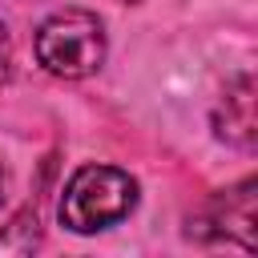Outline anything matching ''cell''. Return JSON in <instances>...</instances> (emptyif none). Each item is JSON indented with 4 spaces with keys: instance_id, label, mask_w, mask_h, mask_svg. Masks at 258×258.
<instances>
[{
    "instance_id": "cell-4",
    "label": "cell",
    "mask_w": 258,
    "mask_h": 258,
    "mask_svg": "<svg viewBox=\"0 0 258 258\" xmlns=\"http://www.w3.org/2000/svg\"><path fill=\"white\" fill-rule=\"evenodd\" d=\"M254 129H258V121H254V81L238 77L226 89L222 105H218V137L250 149L254 145Z\"/></svg>"
},
{
    "instance_id": "cell-6",
    "label": "cell",
    "mask_w": 258,
    "mask_h": 258,
    "mask_svg": "<svg viewBox=\"0 0 258 258\" xmlns=\"http://www.w3.org/2000/svg\"><path fill=\"white\" fill-rule=\"evenodd\" d=\"M8 73H12V40L0 24V81H8Z\"/></svg>"
},
{
    "instance_id": "cell-3",
    "label": "cell",
    "mask_w": 258,
    "mask_h": 258,
    "mask_svg": "<svg viewBox=\"0 0 258 258\" xmlns=\"http://www.w3.org/2000/svg\"><path fill=\"white\" fill-rule=\"evenodd\" d=\"M189 234L210 238V242H238L242 250H254L258 246L254 242V177L210 198L202 214L189 222Z\"/></svg>"
},
{
    "instance_id": "cell-5",
    "label": "cell",
    "mask_w": 258,
    "mask_h": 258,
    "mask_svg": "<svg viewBox=\"0 0 258 258\" xmlns=\"http://www.w3.org/2000/svg\"><path fill=\"white\" fill-rule=\"evenodd\" d=\"M40 246V218L36 210H20L0 230V254H32Z\"/></svg>"
},
{
    "instance_id": "cell-1",
    "label": "cell",
    "mask_w": 258,
    "mask_h": 258,
    "mask_svg": "<svg viewBox=\"0 0 258 258\" xmlns=\"http://www.w3.org/2000/svg\"><path fill=\"white\" fill-rule=\"evenodd\" d=\"M137 206V181L117 165H85L73 173L60 198V222L77 234L105 230Z\"/></svg>"
},
{
    "instance_id": "cell-2",
    "label": "cell",
    "mask_w": 258,
    "mask_h": 258,
    "mask_svg": "<svg viewBox=\"0 0 258 258\" xmlns=\"http://www.w3.org/2000/svg\"><path fill=\"white\" fill-rule=\"evenodd\" d=\"M36 60L64 81L97 73L105 60V24L85 8H64L48 16L36 32Z\"/></svg>"
}]
</instances>
